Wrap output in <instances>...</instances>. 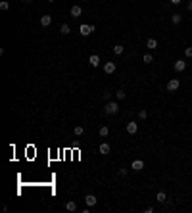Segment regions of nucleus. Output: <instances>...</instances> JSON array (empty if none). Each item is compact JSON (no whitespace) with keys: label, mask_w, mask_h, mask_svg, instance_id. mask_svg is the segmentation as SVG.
I'll list each match as a JSON object with an SVG mask.
<instances>
[{"label":"nucleus","mask_w":192,"mask_h":213,"mask_svg":"<svg viewBox=\"0 0 192 213\" xmlns=\"http://www.w3.org/2000/svg\"><path fill=\"white\" fill-rule=\"evenodd\" d=\"M117 112H119V104H117V102H106L104 113H108V115H115Z\"/></svg>","instance_id":"obj_1"},{"label":"nucleus","mask_w":192,"mask_h":213,"mask_svg":"<svg viewBox=\"0 0 192 213\" xmlns=\"http://www.w3.org/2000/svg\"><path fill=\"white\" fill-rule=\"evenodd\" d=\"M94 29H96L94 25H81V27H79V33H81L83 36H88V35H92V33H94Z\"/></svg>","instance_id":"obj_2"},{"label":"nucleus","mask_w":192,"mask_h":213,"mask_svg":"<svg viewBox=\"0 0 192 213\" xmlns=\"http://www.w3.org/2000/svg\"><path fill=\"white\" fill-rule=\"evenodd\" d=\"M98 152H100V154H104V155H108L110 152H112V146H110L108 142H102V144L98 146Z\"/></svg>","instance_id":"obj_3"},{"label":"nucleus","mask_w":192,"mask_h":213,"mask_svg":"<svg viewBox=\"0 0 192 213\" xmlns=\"http://www.w3.org/2000/svg\"><path fill=\"white\" fill-rule=\"evenodd\" d=\"M179 87H181V85H179V81H177V79H171L169 83H167V90H169V92L179 90Z\"/></svg>","instance_id":"obj_4"},{"label":"nucleus","mask_w":192,"mask_h":213,"mask_svg":"<svg viewBox=\"0 0 192 213\" xmlns=\"http://www.w3.org/2000/svg\"><path fill=\"white\" fill-rule=\"evenodd\" d=\"M85 202H87V206H88V207H92V206H96V204H98V198H96L94 194H87Z\"/></svg>","instance_id":"obj_5"},{"label":"nucleus","mask_w":192,"mask_h":213,"mask_svg":"<svg viewBox=\"0 0 192 213\" xmlns=\"http://www.w3.org/2000/svg\"><path fill=\"white\" fill-rule=\"evenodd\" d=\"M131 169H134V171H142V169H144V161H142V159H134V161L131 163Z\"/></svg>","instance_id":"obj_6"},{"label":"nucleus","mask_w":192,"mask_h":213,"mask_svg":"<svg viewBox=\"0 0 192 213\" xmlns=\"http://www.w3.org/2000/svg\"><path fill=\"white\" fill-rule=\"evenodd\" d=\"M137 131H138V123L129 121V123H127V133H129V134H137Z\"/></svg>","instance_id":"obj_7"},{"label":"nucleus","mask_w":192,"mask_h":213,"mask_svg":"<svg viewBox=\"0 0 192 213\" xmlns=\"http://www.w3.org/2000/svg\"><path fill=\"white\" fill-rule=\"evenodd\" d=\"M104 71L108 73V75H112V73L115 71V63H113V61H106L104 63Z\"/></svg>","instance_id":"obj_8"},{"label":"nucleus","mask_w":192,"mask_h":213,"mask_svg":"<svg viewBox=\"0 0 192 213\" xmlns=\"http://www.w3.org/2000/svg\"><path fill=\"white\" fill-rule=\"evenodd\" d=\"M69 14H71L73 18H81V14H83V8H81V6H71Z\"/></svg>","instance_id":"obj_9"},{"label":"nucleus","mask_w":192,"mask_h":213,"mask_svg":"<svg viewBox=\"0 0 192 213\" xmlns=\"http://www.w3.org/2000/svg\"><path fill=\"white\" fill-rule=\"evenodd\" d=\"M88 63L92 65V67H98L100 65V56H96V54H92L91 58H88Z\"/></svg>","instance_id":"obj_10"},{"label":"nucleus","mask_w":192,"mask_h":213,"mask_svg":"<svg viewBox=\"0 0 192 213\" xmlns=\"http://www.w3.org/2000/svg\"><path fill=\"white\" fill-rule=\"evenodd\" d=\"M185 69H186V61H183V60L175 61V71H185Z\"/></svg>","instance_id":"obj_11"},{"label":"nucleus","mask_w":192,"mask_h":213,"mask_svg":"<svg viewBox=\"0 0 192 213\" xmlns=\"http://www.w3.org/2000/svg\"><path fill=\"white\" fill-rule=\"evenodd\" d=\"M50 23H52V15H42L40 18V25L42 27H50Z\"/></svg>","instance_id":"obj_12"},{"label":"nucleus","mask_w":192,"mask_h":213,"mask_svg":"<svg viewBox=\"0 0 192 213\" xmlns=\"http://www.w3.org/2000/svg\"><path fill=\"white\" fill-rule=\"evenodd\" d=\"M171 21H173V25H181L183 15L181 14H171Z\"/></svg>","instance_id":"obj_13"},{"label":"nucleus","mask_w":192,"mask_h":213,"mask_svg":"<svg viewBox=\"0 0 192 213\" xmlns=\"http://www.w3.org/2000/svg\"><path fill=\"white\" fill-rule=\"evenodd\" d=\"M146 46H148L150 50H154V48H158V40L156 39H148L146 40Z\"/></svg>","instance_id":"obj_14"},{"label":"nucleus","mask_w":192,"mask_h":213,"mask_svg":"<svg viewBox=\"0 0 192 213\" xmlns=\"http://www.w3.org/2000/svg\"><path fill=\"white\" fill-rule=\"evenodd\" d=\"M125 52V46H121V44H115L113 46V54H117V56H121Z\"/></svg>","instance_id":"obj_15"},{"label":"nucleus","mask_w":192,"mask_h":213,"mask_svg":"<svg viewBox=\"0 0 192 213\" xmlns=\"http://www.w3.org/2000/svg\"><path fill=\"white\" fill-rule=\"evenodd\" d=\"M156 200H158V202H160V204H165V200H167L165 192H158V194H156Z\"/></svg>","instance_id":"obj_16"},{"label":"nucleus","mask_w":192,"mask_h":213,"mask_svg":"<svg viewBox=\"0 0 192 213\" xmlns=\"http://www.w3.org/2000/svg\"><path fill=\"white\" fill-rule=\"evenodd\" d=\"M60 33H62V35H69V33H71V29H69L67 23H62V27H60Z\"/></svg>","instance_id":"obj_17"},{"label":"nucleus","mask_w":192,"mask_h":213,"mask_svg":"<svg viewBox=\"0 0 192 213\" xmlns=\"http://www.w3.org/2000/svg\"><path fill=\"white\" fill-rule=\"evenodd\" d=\"M83 133H85V129H83V127H81V125H77L75 129H73V134H75V136H81V134H83Z\"/></svg>","instance_id":"obj_18"},{"label":"nucleus","mask_w":192,"mask_h":213,"mask_svg":"<svg viewBox=\"0 0 192 213\" xmlns=\"http://www.w3.org/2000/svg\"><path fill=\"white\" fill-rule=\"evenodd\" d=\"M65 209H67V211H75L77 209V204L75 202H67V204H65Z\"/></svg>","instance_id":"obj_19"},{"label":"nucleus","mask_w":192,"mask_h":213,"mask_svg":"<svg viewBox=\"0 0 192 213\" xmlns=\"http://www.w3.org/2000/svg\"><path fill=\"white\" fill-rule=\"evenodd\" d=\"M0 10H2V12L10 10V2H8V0H2V2H0Z\"/></svg>","instance_id":"obj_20"},{"label":"nucleus","mask_w":192,"mask_h":213,"mask_svg":"<svg viewBox=\"0 0 192 213\" xmlns=\"http://www.w3.org/2000/svg\"><path fill=\"white\" fill-rule=\"evenodd\" d=\"M146 117H148V112H146V109H140V112H138V119H140V121H144Z\"/></svg>","instance_id":"obj_21"},{"label":"nucleus","mask_w":192,"mask_h":213,"mask_svg":"<svg viewBox=\"0 0 192 213\" xmlns=\"http://www.w3.org/2000/svg\"><path fill=\"white\" fill-rule=\"evenodd\" d=\"M108 134H110V129H108V127H100V136H108Z\"/></svg>","instance_id":"obj_22"},{"label":"nucleus","mask_w":192,"mask_h":213,"mask_svg":"<svg viewBox=\"0 0 192 213\" xmlns=\"http://www.w3.org/2000/svg\"><path fill=\"white\" fill-rule=\"evenodd\" d=\"M125 96H127V92H125V90H117V92H115V98H117V100H123Z\"/></svg>","instance_id":"obj_23"},{"label":"nucleus","mask_w":192,"mask_h":213,"mask_svg":"<svg viewBox=\"0 0 192 213\" xmlns=\"http://www.w3.org/2000/svg\"><path fill=\"white\" fill-rule=\"evenodd\" d=\"M142 60H144V63H152V61H154L152 54H146V56H144V58H142Z\"/></svg>","instance_id":"obj_24"},{"label":"nucleus","mask_w":192,"mask_h":213,"mask_svg":"<svg viewBox=\"0 0 192 213\" xmlns=\"http://www.w3.org/2000/svg\"><path fill=\"white\" fill-rule=\"evenodd\" d=\"M185 56H186V58H192V46H186L185 48Z\"/></svg>","instance_id":"obj_25"},{"label":"nucleus","mask_w":192,"mask_h":213,"mask_svg":"<svg viewBox=\"0 0 192 213\" xmlns=\"http://www.w3.org/2000/svg\"><path fill=\"white\" fill-rule=\"evenodd\" d=\"M186 10L192 12V0H188V4H186Z\"/></svg>","instance_id":"obj_26"},{"label":"nucleus","mask_w":192,"mask_h":213,"mask_svg":"<svg viewBox=\"0 0 192 213\" xmlns=\"http://www.w3.org/2000/svg\"><path fill=\"white\" fill-rule=\"evenodd\" d=\"M171 4H175V6H177V4H181V0H171Z\"/></svg>","instance_id":"obj_27"},{"label":"nucleus","mask_w":192,"mask_h":213,"mask_svg":"<svg viewBox=\"0 0 192 213\" xmlns=\"http://www.w3.org/2000/svg\"><path fill=\"white\" fill-rule=\"evenodd\" d=\"M23 2H25V4H29V2H33V0H23Z\"/></svg>","instance_id":"obj_28"},{"label":"nucleus","mask_w":192,"mask_h":213,"mask_svg":"<svg viewBox=\"0 0 192 213\" xmlns=\"http://www.w3.org/2000/svg\"><path fill=\"white\" fill-rule=\"evenodd\" d=\"M48 2H50V4H54V2H56V0H48Z\"/></svg>","instance_id":"obj_29"}]
</instances>
